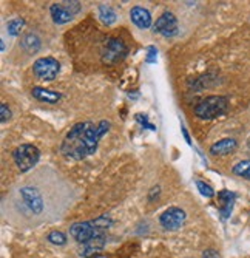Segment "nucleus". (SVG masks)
Instances as JSON below:
<instances>
[{
	"label": "nucleus",
	"mask_w": 250,
	"mask_h": 258,
	"mask_svg": "<svg viewBox=\"0 0 250 258\" xmlns=\"http://www.w3.org/2000/svg\"><path fill=\"white\" fill-rule=\"evenodd\" d=\"M20 46H22V48H24L27 53H37L39 48H40V39H39L36 34L28 33V34H25L24 37H22Z\"/></svg>",
	"instance_id": "16"
},
{
	"label": "nucleus",
	"mask_w": 250,
	"mask_h": 258,
	"mask_svg": "<svg viewBox=\"0 0 250 258\" xmlns=\"http://www.w3.org/2000/svg\"><path fill=\"white\" fill-rule=\"evenodd\" d=\"M93 224L99 229V230H107L111 224H113V221H111V218H108L107 215H101V217H98L96 220H93Z\"/></svg>",
	"instance_id": "22"
},
{
	"label": "nucleus",
	"mask_w": 250,
	"mask_h": 258,
	"mask_svg": "<svg viewBox=\"0 0 250 258\" xmlns=\"http://www.w3.org/2000/svg\"><path fill=\"white\" fill-rule=\"evenodd\" d=\"M128 98H131V99H138L139 95H138V93H128Z\"/></svg>",
	"instance_id": "28"
},
{
	"label": "nucleus",
	"mask_w": 250,
	"mask_h": 258,
	"mask_svg": "<svg viewBox=\"0 0 250 258\" xmlns=\"http://www.w3.org/2000/svg\"><path fill=\"white\" fill-rule=\"evenodd\" d=\"M227 108H229V99L225 96H209L195 107V114L199 119L210 121L222 116Z\"/></svg>",
	"instance_id": "3"
},
{
	"label": "nucleus",
	"mask_w": 250,
	"mask_h": 258,
	"mask_svg": "<svg viewBox=\"0 0 250 258\" xmlns=\"http://www.w3.org/2000/svg\"><path fill=\"white\" fill-rule=\"evenodd\" d=\"M70 235L77 241V243H88L90 240H93L99 235H104L102 230H99L93 221H84V223H74L70 227Z\"/></svg>",
	"instance_id": "8"
},
{
	"label": "nucleus",
	"mask_w": 250,
	"mask_h": 258,
	"mask_svg": "<svg viewBox=\"0 0 250 258\" xmlns=\"http://www.w3.org/2000/svg\"><path fill=\"white\" fill-rule=\"evenodd\" d=\"M0 114H2V118H0V121H2V122H7L11 118V110L8 108L7 104L0 105Z\"/></svg>",
	"instance_id": "25"
},
{
	"label": "nucleus",
	"mask_w": 250,
	"mask_h": 258,
	"mask_svg": "<svg viewBox=\"0 0 250 258\" xmlns=\"http://www.w3.org/2000/svg\"><path fill=\"white\" fill-rule=\"evenodd\" d=\"M24 25H25V20L24 19H13V20L8 22L7 28H8V33L11 36H17L20 33V30L24 28Z\"/></svg>",
	"instance_id": "19"
},
{
	"label": "nucleus",
	"mask_w": 250,
	"mask_h": 258,
	"mask_svg": "<svg viewBox=\"0 0 250 258\" xmlns=\"http://www.w3.org/2000/svg\"><path fill=\"white\" fill-rule=\"evenodd\" d=\"M218 200H219V212H221V218L227 220L230 217L232 210H233V204L236 200V195L230 190H221L218 192Z\"/></svg>",
	"instance_id": "12"
},
{
	"label": "nucleus",
	"mask_w": 250,
	"mask_h": 258,
	"mask_svg": "<svg viewBox=\"0 0 250 258\" xmlns=\"http://www.w3.org/2000/svg\"><path fill=\"white\" fill-rule=\"evenodd\" d=\"M232 173L250 181V159H244V161H239L238 164H235L232 167Z\"/></svg>",
	"instance_id": "18"
},
{
	"label": "nucleus",
	"mask_w": 250,
	"mask_h": 258,
	"mask_svg": "<svg viewBox=\"0 0 250 258\" xmlns=\"http://www.w3.org/2000/svg\"><path fill=\"white\" fill-rule=\"evenodd\" d=\"M181 130H183V135H184V138H186V141H187V144H189V146H192V139H190L189 132L186 130V127H184V125H181Z\"/></svg>",
	"instance_id": "27"
},
{
	"label": "nucleus",
	"mask_w": 250,
	"mask_h": 258,
	"mask_svg": "<svg viewBox=\"0 0 250 258\" xmlns=\"http://www.w3.org/2000/svg\"><path fill=\"white\" fill-rule=\"evenodd\" d=\"M60 70V63L54 59V57H40L33 63V72L36 75V78H39L40 81H54L59 75Z\"/></svg>",
	"instance_id": "6"
},
{
	"label": "nucleus",
	"mask_w": 250,
	"mask_h": 258,
	"mask_svg": "<svg viewBox=\"0 0 250 258\" xmlns=\"http://www.w3.org/2000/svg\"><path fill=\"white\" fill-rule=\"evenodd\" d=\"M31 95L36 99H39V101H42L45 104H57V101L62 98L60 93L48 90V88H42V87H34L31 90Z\"/></svg>",
	"instance_id": "14"
},
{
	"label": "nucleus",
	"mask_w": 250,
	"mask_h": 258,
	"mask_svg": "<svg viewBox=\"0 0 250 258\" xmlns=\"http://www.w3.org/2000/svg\"><path fill=\"white\" fill-rule=\"evenodd\" d=\"M40 159V152L33 144H22L13 152V161L22 173L31 172Z\"/></svg>",
	"instance_id": "4"
},
{
	"label": "nucleus",
	"mask_w": 250,
	"mask_h": 258,
	"mask_svg": "<svg viewBox=\"0 0 250 258\" xmlns=\"http://www.w3.org/2000/svg\"><path fill=\"white\" fill-rule=\"evenodd\" d=\"M98 11H99L101 20L105 23V25H113V23L116 22V13L113 11L111 7H108V5H99Z\"/></svg>",
	"instance_id": "17"
},
{
	"label": "nucleus",
	"mask_w": 250,
	"mask_h": 258,
	"mask_svg": "<svg viewBox=\"0 0 250 258\" xmlns=\"http://www.w3.org/2000/svg\"><path fill=\"white\" fill-rule=\"evenodd\" d=\"M79 11H80V4L79 2L53 4L51 8H50L51 17H53L54 23H57V25H63V23L70 22Z\"/></svg>",
	"instance_id": "7"
},
{
	"label": "nucleus",
	"mask_w": 250,
	"mask_h": 258,
	"mask_svg": "<svg viewBox=\"0 0 250 258\" xmlns=\"http://www.w3.org/2000/svg\"><path fill=\"white\" fill-rule=\"evenodd\" d=\"M130 19L136 27L141 30H147L151 27V14L148 10L142 7H133L130 10Z\"/></svg>",
	"instance_id": "11"
},
{
	"label": "nucleus",
	"mask_w": 250,
	"mask_h": 258,
	"mask_svg": "<svg viewBox=\"0 0 250 258\" xmlns=\"http://www.w3.org/2000/svg\"><path fill=\"white\" fill-rule=\"evenodd\" d=\"M108 121H101L98 125L88 121L74 124L60 144L62 156L71 161H80L93 155L98 149L101 138L108 132Z\"/></svg>",
	"instance_id": "2"
},
{
	"label": "nucleus",
	"mask_w": 250,
	"mask_h": 258,
	"mask_svg": "<svg viewBox=\"0 0 250 258\" xmlns=\"http://www.w3.org/2000/svg\"><path fill=\"white\" fill-rule=\"evenodd\" d=\"M157 60V50H156V46H148L147 48V56H145V62L147 63H156Z\"/></svg>",
	"instance_id": "24"
},
{
	"label": "nucleus",
	"mask_w": 250,
	"mask_h": 258,
	"mask_svg": "<svg viewBox=\"0 0 250 258\" xmlns=\"http://www.w3.org/2000/svg\"><path fill=\"white\" fill-rule=\"evenodd\" d=\"M136 121H138L142 127H145V128L151 130V132H154V130H156V127H154L151 122H148L147 114H141V113H138V114H136Z\"/></svg>",
	"instance_id": "23"
},
{
	"label": "nucleus",
	"mask_w": 250,
	"mask_h": 258,
	"mask_svg": "<svg viewBox=\"0 0 250 258\" xmlns=\"http://www.w3.org/2000/svg\"><path fill=\"white\" fill-rule=\"evenodd\" d=\"M47 240H48L51 244L63 246V244L66 243V235H65V233H62V232H59V230H53V232H50V233H48Z\"/></svg>",
	"instance_id": "20"
},
{
	"label": "nucleus",
	"mask_w": 250,
	"mask_h": 258,
	"mask_svg": "<svg viewBox=\"0 0 250 258\" xmlns=\"http://www.w3.org/2000/svg\"><path fill=\"white\" fill-rule=\"evenodd\" d=\"M186 212L179 207H169L165 212L159 218L161 226L167 230H178L181 226L186 223Z\"/></svg>",
	"instance_id": "9"
},
{
	"label": "nucleus",
	"mask_w": 250,
	"mask_h": 258,
	"mask_svg": "<svg viewBox=\"0 0 250 258\" xmlns=\"http://www.w3.org/2000/svg\"><path fill=\"white\" fill-rule=\"evenodd\" d=\"M196 187H198V190L202 197H206V198H213L215 197V190L212 189V187L207 184V182H204V181H196Z\"/></svg>",
	"instance_id": "21"
},
{
	"label": "nucleus",
	"mask_w": 250,
	"mask_h": 258,
	"mask_svg": "<svg viewBox=\"0 0 250 258\" xmlns=\"http://www.w3.org/2000/svg\"><path fill=\"white\" fill-rule=\"evenodd\" d=\"M73 185L56 169L45 166L17 181L4 201V209L19 220H42L71 204Z\"/></svg>",
	"instance_id": "1"
},
{
	"label": "nucleus",
	"mask_w": 250,
	"mask_h": 258,
	"mask_svg": "<svg viewBox=\"0 0 250 258\" xmlns=\"http://www.w3.org/2000/svg\"><path fill=\"white\" fill-rule=\"evenodd\" d=\"M153 31L162 34L164 37H172L178 33V20L173 13H162L153 25Z\"/></svg>",
	"instance_id": "10"
},
{
	"label": "nucleus",
	"mask_w": 250,
	"mask_h": 258,
	"mask_svg": "<svg viewBox=\"0 0 250 258\" xmlns=\"http://www.w3.org/2000/svg\"><path fill=\"white\" fill-rule=\"evenodd\" d=\"M105 243H107L105 235H99V237H96V238H93V240H90L88 243L84 244V249H82L80 255H82V256H90V255H93L95 252L101 250V249L105 246Z\"/></svg>",
	"instance_id": "15"
},
{
	"label": "nucleus",
	"mask_w": 250,
	"mask_h": 258,
	"mask_svg": "<svg viewBox=\"0 0 250 258\" xmlns=\"http://www.w3.org/2000/svg\"><path fill=\"white\" fill-rule=\"evenodd\" d=\"M202 258H219V253L215 249H207L202 252Z\"/></svg>",
	"instance_id": "26"
},
{
	"label": "nucleus",
	"mask_w": 250,
	"mask_h": 258,
	"mask_svg": "<svg viewBox=\"0 0 250 258\" xmlns=\"http://www.w3.org/2000/svg\"><path fill=\"white\" fill-rule=\"evenodd\" d=\"M128 50H127V45L118 39V37H110L104 46V51H102V62L107 65H115L118 62H121L122 59H125Z\"/></svg>",
	"instance_id": "5"
},
{
	"label": "nucleus",
	"mask_w": 250,
	"mask_h": 258,
	"mask_svg": "<svg viewBox=\"0 0 250 258\" xmlns=\"http://www.w3.org/2000/svg\"><path fill=\"white\" fill-rule=\"evenodd\" d=\"M238 147V143L236 139L233 138H224V139H219L216 143L210 147V153L215 155V156H225V155H230L236 150Z\"/></svg>",
	"instance_id": "13"
}]
</instances>
